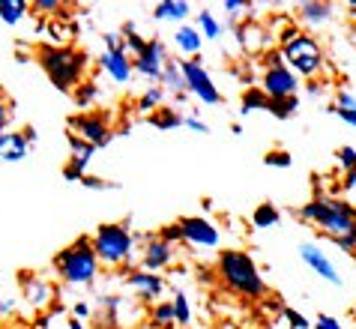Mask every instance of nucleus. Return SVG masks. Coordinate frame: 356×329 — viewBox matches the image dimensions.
<instances>
[{"label": "nucleus", "instance_id": "f257e3e1", "mask_svg": "<svg viewBox=\"0 0 356 329\" xmlns=\"http://www.w3.org/2000/svg\"><path fill=\"white\" fill-rule=\"evenodd\" d=\"M300 216L318 222L323 231L344 248V252L356 248V213L348 204H341V201H312V204L300 207Z\"/></svg>", "mask_w": 356, "mask_h": 329}, {"label": "nucleus", "instance_id": "f03ea898", "mask_svg": "<svg viewBox=\"0 0 356 329\" xmlns=\"http://www.w3.org/2000/svg\"><path fill=\"white\" fill-rule=\"evenodd\" d=\"M219 273L227 282V287H234L236 294H245V296H261L266 287H264V278L258 275L252 257L243 255V252H222L219 257Z\"/></svg>", "mask_w": 356, "mask_h": 329}, {"label": "nucleus", "instance_id": "7ed1b4c3", "mask_svg": "<svg viewBox=\"0 0 356 329\" xmlns=\"http://www.w3.org/2000/svg\"><path fill=\"white\" fill-rule=\"evenodd\" d=\"M42 66L57 90H69L84 69V54L75 48H42Z\"/></svg>", "mask_w": 356, "mask_h": 329}, {"label": "nucleus", "instance_id": "20e7f679", "mask_svg": "<svg viewBox=\"0 0 356 329\" xmlns=\"http://www.w3.org/2000/svg\"><path fill=\"white\" fill-rule=\"evenodd\" d=\"M57 269H60V275L72 284L90 282V278L96 275V252H93L90 239L81 236L78 243L69 246L66 252H60V257H57Z\"/></svg>", "mask_w": 356, "mask_h": 329}, {"label": "nucleus", "instance_id": "39448f33", "mask_svg": "<svg viewBox=\"0 0 356 329\" xmlns=\"http://www.w3.org/2000/svg\"><path fill=\"white\" fill-rule=\"evenodd\" d=\"M93 252L102 264H123L132 252V236L123 225H102L93 236Z\"/></svg>", "mask_w": 356, "mask_h": 329}, {"label": "nucleus", "instance_id": "423d86ee", "mask_svg": "<svg viewBox=\"0 0 356 329\" xmlns=\"http://www.w3.org/2000/svg\"><path fill=\"white\" fill-rule=\"evenodd\" d=\"M284 60H288L296 72H302V75H314L323 66L321 45L314 42L312 36H300V33L284 42Z\"/></svg>", "mask_w": 356, "mask_h": 329}, {"label": "nucleus", "instance_id": "0eeeda50", "mask_svg": "<svg viewBox=\"0 0 356 329\" xmlns=\"http://www.w3.org/2000/svg\"><path fill=\"white\" fill-rule=\"evenodd\" d=\"M293 93H296V75L284 63H273L264 75V96L273 99V102H282V99H293Z\"/></svg>", "mask_w": 356, "mask_h": 329}, {"label": "nucleus", "instance_id": "6e6552de", "mask_svg": "<svg viewBox=\"0 0 356 329\" xmlns=\"http://www.w3.org/2000/svg\"><path fill=\"white\" fill-rule=\"evenodd\" d=\"M180 69H183L186 90H192V93H195L197 99H201V102H207V105L222 102V93L216 90V84L210 81V75H207L197 63H192V60H186V63H180Z\"/></svg>", "mask_w": 356, "mask_h": 329}, {"label": "nucleus", "instance_id": "1a4fd4ad", "mask_svg": "<svg viewBox=\"0 0 356 329\" xmlns=\"http://www.w3.org/2000/svg\"><path fill=\"white\" fill-rule=\"evenodd\" d=\"M69 135L78 141L90 144V147H105L108 144V126L96 114H81V117H69Z\"/></svg>", "mask_w": 356, "mask_h": 329}, {"label": "nucleus", "instance_id": "9d476101", "mask_svg": "<svg viewBox=\"0 0 356 329\" xmlns=\"http://www.w3.org/2000/svg\"><path fill=\"white\" fill-rule=\"evenodd\" d=\"M180 234H183V239H189L195 246H219V231H216L207 218H183Z\"/></svg>", "mask_w": 356, "mask_h": 329}, {"label": "nucleus", "instance_id": "9b49d317", "mask_svg": "<svg viewBox=\"0 0 356 329\" xmlns=\"http://www.w3.org/2000/svg\"><path fill=\"white\" fill-rule=\"evenodd\" d=\"M300 255H302V261L309 264L314 273H318L321 278H326V282H332V284H341V275H339V269L332 266V261L326 257L318 246H312V243H302L300 246Z\"/></svg>", "mask_w": 356, "mask_h": 329}, {"label": "nucleus", "instance_id": "f8f14e48", "mask_svg": "<svg viewBox=\"0 0 356 329\" xmlns=\"http://www.w3.org/2000/svg\"><path fill=\"white\" fill-rule=\"evenodd\" d=\"M135 66H138V72H144L147 78H159L162 69H165V48H162V42H147L144 51L138 54Z\"/></svg>", "mask_w": 356, "mask_h": 329}, {"label": "nucleus", "instance_id": "ddd939ff", "mask_svg": "<svg viewBox=\"0 0 356 329\" xmlns=\"http://www.w3.org/2000/svg\"><path fill=\"white\" fill-rule=\"evenodd\" d=\"M69 150H72V162H69V168L63 174H66V179H78V177H81V171L87 168V162H90V156H93L96 147H90V144H84V141H78V138L69 135Z\"/></svg>", "mask_w": 356, "mask_h": 329}, {"label": "nucleus", "instance_id": "4468645a", "mask_svg": "<svg viewBox=\"0 0 356 329\" xmlns=\"http://www.w3.org/2000/svg\"><path fill=\"white\" fill-rule=\"evenodd\" d=\"M99 63H102V69L114 78V81H120V84L129 81V75H132V63L126 60V51H105Z\"/></svg>", "mask_w": 356, "mask_h": 329}, {"label": "nucleus", "instance_id": "2eb2a0df", "mask_svg": "<svg viewBox=\"0 0 356 329\" xmlns=\"http://www.w3.org/2000/svg\"><path fill=\"white\" fill-rule=\"evenodd\" d=\"M27 141H24V135H18V132H6V135H0V159L3 162H22V159L27 156Z\"/></svg>", "mask_w": 356, "mask_h": 329}, {"label": "nucleus", "instance_id": "dca6fc26", "mask_svg": "<svg viewBox=\"0 0 356 329\" xmlns=\"http://www.w3.org/2000/svg\"><path fill=\"white\" fill-rule=\"evenodd\" d=\"M171 261V243H165V239H153L150 246H147V255H144V266L147 269H159Z\"/></svg>", "mask_w": 356, "mask_h": 329}, {"label": "nucleus", "instance_id": "f3484780", "mask_svg": "<svg viewBox=\"0 0 356 329\" xmlns=\"http://www.w3.org/2000/svg\"><path fill=\"white\" fill-rule=\"evenodd\" d=\"M132 287L141 291L147 299H153V296L162 294V278H156L150 273H138V275H132Z\"/></svg>", "mask_w": 356, "mask_h": 329}, {"label": "nucleus", "instance_id": "a211bd4d", "mask_svg": "<svg viewBox=\"0 0 356 329\" xmlns=\"http://www.w3.org/2000/svg\"><path fill=\"white\" fill-rule=\"evenodd\" d=\"M174 42L180 45V51H186V54L201 51V33H197L195 27H180L177 30V36H174Z\"/></svg>", "mask_w": 356, "mask_h": 329}, {"label": "nucleus", "instance_id": "6ab92c4d", "mask_svg": "<svg viewBox=\"0 0 356 329\" xmlns=\"http://www.w3.org/2000/svg\"><path fill=\"white\" fill-rule=\"evenodd\" d=\"M192 13V6L189 3H183V0H168V3H159L156 6V18H159V22H165V18H186Z\"/></svg>", "mask_w": 356, "mask_h": 329}, {"label": "nucleus", "instance_id": "aec40b11", "mask_svg": "<svg viewBox=\"0 0 356 329\" xmlns=\"http://www.w3.org/2000/svg\"><path fill=\"white\" fill-rule=\"evenodd\" d=\"M24 9H27L24 0H0V18H3L6 24H15L18 18L24 15Z\"/></svg>", "mask_w": 356, "mask_h": 329}, {"label": "nucleus", "instance_id": "412c9836", "mask_svg": "<svg viewBox=\"0 0 356 329\" xmlns=\"http://www.w3.org/2000/svg\"><path fill=\"white\" fill-rule=\"evenodd\" d=\"M254 225L258 227H273L275 222H279V209H275L273 204H261L258 209H254Z\"/></svg>", "mask_w": 356, "mask_h": 329}, {"label": "nucleus", "instance_id": "4be33fe9", "mask_svg": "<svg viewBox=\"0 0 356 329\" xmlns=\"http://www.w3.org/2000/svg\"><path fill=\"white\" fill-rule=\"evenodd\" d=\"M162 78L168 81L171 90H186V81H183V69L171 63V60H165V69H162Z\"/></svg>", "mask_w": 356, "mask_h": 329}, {"label": "nucleus", "instance_id": "5701e85b", "mask_svg": "<svg viewBox=\"0 0 356 329\" xmlns=\"http://www.w3.org/2000/svg\"><path fill=\"white\" fill-rule=\"evenodd\" d=\"M197 24H201V33H204L207 39H219V36H222V24L216 22L210 13H197Z\"/></svg>", "mask_w": 356, "mask_h": 329}, {"label": "nucleus", "instance_id": "b1692460", "mask_svg": "<svg viewBox=\"0 0 356 329\" xmlns=\"http://www.w3.org/2000/svg\"><path fill=\"white\" fill-rule=\"evenodd\" d=\"M302 15H305V22H312V24H321L330 18V6L326 3H305L302 6Z\"/></svg>", "mask_w": 356, "mask_h": 329}, {"label": "nucleus", "instance_id": "393cba45", "mask_svg": "<svg viewBox=\"0 0 356 329\" xmlns=\"http://www.w3.org/2000/svg\"><path fill=\"white\" fill-rule=\"evenodd\" d=\"M254 108H270V99L264 96V90H249L243 99V111H254Z\"/></svg>", "mask_w": 356, "mask_h": 329}, {"label": "nucleus", "instance_id": "a878e982", "mask_svg": "<svg viewBox=\"0 0 356 329\" xmlns=\"http://www.w3.org/2000/svg\"><path fill=\"white\" fill-rule=\"evenodd\" d=\"M174 321H177V323H186V321H189V303H186L183 294H177V299H174Z\"/></svg>", "mask_w": 356, "mask_h": 329}, {"label": "nucleus", "instance_id": "bb28decb", "mask_svg": "<svg viewBox=\"0 0 356 329\" xmlns=\"http://www.w3.org/2000/svg\"><path fill=\"white\" fill-rule=\"evenodd\" d=\"M335 156H339V162H341L344 171H356V150L353 147H341Z\"/></svg>", "mask_w": 356, "mask_h": 329}, {"label": "nucleus", "instance_id": "cd10ccee", "mask_svg": "<svg viewBox=\"0 0 356 329\" xmlns=\"http://www.w3.org/2000/svg\"><path fill=\"white\" fill-rule=\"evenodd\" d=\"M153 123H156V126H162V129H171V126H180V123H183V117H177V114H171V111L165 108L159 117H153Z\"/></svg>", "mask_w": 356, "mask_h": 329}, {"label": "nucleus", "instance_id": "c85d7f7f", "mask_svg": "<svg viewBox=\"0 0 356 329\" xmlns=\"http://www.w3.org/2000/svg\"><path fill=\"white\" fill-rule=\"evenodd\" d=\"M284 321H288L293 329H309V321H305L300 312H293V308H288V312H284Z\"/></svg>", "mask_w": 356, "mask_h": 329}, {"label": "nucleus", "instance_id": "c756f323", "mask_svg": "<svg viewBox=\"0 0 356 329\" xmlns=\"http://www.w3.org/2000/svg\"><path fill=\"white\" fill-rule=\"evenodd\" d=\"M168 321H174V303H162L156 308V323H168Z\"/></svg>", "mask_w": 356, "mask_h": 329}, {"label": "nucleus", "instance_id": "7c9ffc66", "mask_svg": "<svg viewBox=\"0 0 356 329\" xmlns=\"http://www.w3.org/2000/svg\"><path fill=\"white\" fill-rule=\"evenodd\" d=\"M266 165L288 168V165H291V156H288V153H270V156H266Z\"/></svg>", "mask_w": 356, "mask_h": 329}, {"label": "nucleus", "instance_id": "2f4dec72", "mask_svg": "<svg viewBox=\"0 0 356 329\" xmlns=\"http://www.w3.org/2000/svg\"><path fill=\"white\" fill-rule=\"evenodd\" d=\"M314 329H341V323L335 321V317H330V314H321L318 323H314Z\"/></svg>", "mask_w": 356, "mask_h": 329}, {"label": "nucleus", "instance_id": "473e14b6", "mask_svg": "<svg viewBox=\"0 0 356 329\" xmlns=\"http://www.w3.org/2000/svg\"><path fill=\"white\" fill-rule=\"evenodd\" d=\"M159 99H162V90H150V93L141 99V108H156L159 105Z\"/></svg>", "mask_w": 356, "mask_h": 329}, {"label": "nucleus", "instance_id": "72a5a7b5", "mask_svg": "<svg viewBox=\"0 0 356 329\" xmlns=\"http://www.w3.org/2000/svg\"><path fill=\"white\" fill-rule=\"evenodd\" d=\"M330 111H332V114H339L341 120H348L350 126H356V111H348V108H330Z\"/></svg>", "mask_w": 356, "mask_h": 329}, {"label": "nucleus", "instance_id": "f704fd0d", "mask_svg": "<svg viewBox=\"0 0 356 329\" xmlns=\"http://www.w3.org/2000/svg\"><path fill=\"white\" fill-rule=\"evenodd\" d=\"M335 108H348V111H356V99L350 93H341L339 96V105H335Z\"/></svg>", "mask_w": 356, "mask_h": 329}, {"label": "nucleus", "instance_id": "c9c22d12", "mask_svg": "<svg viewBox=\"0 0 356 329\" xmlns=\"http://www.w3.org/2000/svg\"><path fill=\"white\" fill-rule=\"evenodd\" d=\"M183 123L189 126V129H195V132H207V126H204V123H201V120H197V117H186Z\"/></svg>", "mask_w": 356, "mask_h": 329}, {"label": "nucleus", "instance_id": "e433bc0d", "mask_svg": "<svg viewBox=\"0 0 356 329\" xmlns=\"http://www.w3.org/2000/svg\"><path fill=\"white\" fill-rule=\"evenodd\" d=\"M96 93V84H90V87H84L81 90V96H78V102H81V105H87V102H90V96Z\"/></svg>", "mask_w": 356, "mask_h": 329}, {"label": "nucleus", "instance_id": "4c0bfd02", "mask_svg": "<svg viewBox=\"0 0 356 329\" xmlns=\"http://www.w3.org/2000/svg\"><path fill=\"white\" fill-rule=\"evenodd\" d=\"M344 188H348V192H356V171H348V177H344Z\"/></svg>", "mask_w": 356, "mask_h": 329}, {"label": "nucleus", "instance_id": "58836bf2", "mask_svg": "<svg viewBox=\"0 0 356 329\" xmlns=\"http://www.w3.org/2000/svg\"><path fill=\"white\" fill-rule=\"evenodd\" d=\"M39 9H57V6H60V3H57V0H39V3H36Z\"/></svg>", "mask_w": 356, "mask_h": 329}, {"label": "nucleus", "instance_id": "ea45409f", "mask_svg": "<svg viewBox=\"0 0 356 329\" xmlns=\"http://www.w3.org/2000/svg\"><path fill=\"white\" fill-rule=\"evenodd\" d=\"M3 123H6V108L0 105V129H3Z\"/></svg>", "mask_w": 356, "mask_h": 329}, {"label": "nucleus", "instance_id": "a19ab883", "mask_svg": "<svg viewBox=\"0 0 356 329\" xmlns=\"http://www.w3.org/2000/svg\"><path fill=\"white\" fill-rule=\"evenodd\" d=\"M69 329H84L81 323H78V321H72V323H69Z\"/></svg>", "mask_w": 356, "mask_h": 329}, {"label": "nucleus", "instance_id": "79ce46f5", "mask_svg": "<svg viewBox=\"0 0 356 329\" xmlns=\"http://www.w3.org/2000/svg\"><path fill=\"white\" fill-rule=\"evenodd\" d=\"M350 9H353V13H356V0H353V3H350Z\"/></svg>", "mask_w": 356, "mask_h": 329}]
</instances>
